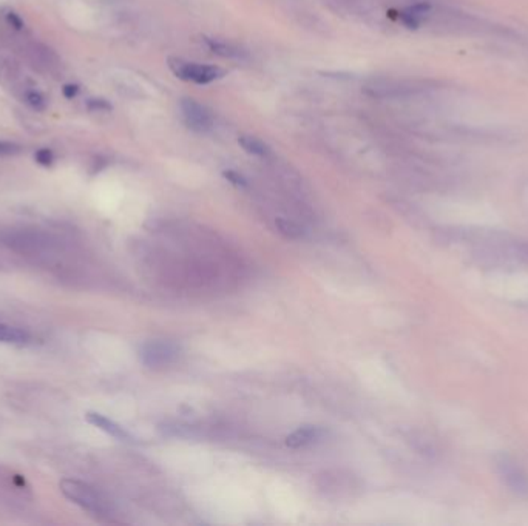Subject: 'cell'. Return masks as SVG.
<instances>
[{
    "mask_svg": "<svg viewBox=\"0 0 528 526\" xmlns=\"http://www.w3.org/2000/svg\"><path fill=\"white\" fill-rule=\"evenodd\" d=\"M239 145L243 147V150L249 155H254L258 158H267L271 155V148H269L262 140L252 138V136H241L238 139Z\"/></svg>",
    "mask_w": 528,
    "mask_h": 526,
    "instance_id": "10",
    "label": "cell"
},
{
    "mask_svg": "<svg viewBox=\"0 0 528 526\" xmlns=\"http://www.w3.org/2000/svg\"><path fill=\"white\" fill-rule=\"evenodd\" d=\"M30 340V335L24 329L0 323V343L6 344H25Z\"/></svg>",
    "mask_w": 528,
    "mask_h": 526,
    "instance_id": "9",
    "label": "cell"
},
{
    "mask_svg": "<svg viewBox=\"0 0 528 526\" xmlns=\"http://www.w3.org/2000/svg\"><path fill=\"white\" fill-rule=\"evenodd\" d=\"M321 435V429L317 426H301L292 432L291 435L286 437V446L292 449H299L311 445L312 441L317 440Z\"/></svg>",
    "mask_w": 528,
    "mask_h": 526,
    "instance_id": "6",
    "label": "cell"
},
{
    "mask_svg": "<svg viewBox=\"0 0 528 526\" xmlns=\"http://www.w3.org/2000/svg\"><path fill=\"white\" fill-rule=\"evenodd\" d=\"M141 360L148 368H164L176 359V347L170 343L152 341L141 349Z\"/></svg>",
    "mask_w": 528,
    "mask_h": 526,
    "instance_id": "4",
    "label": "cell"
},
{
    "mask_svg": "<svg viewBox=\"0 0 528 526\" xmlns=\"http://www.w3.org/2000/svg\"><path fill=\"white\" fill-rule=\"evenodd\" d=\"M87 108L90 111H98V113H104V111H111V104L108 100L102 99V98H93L87 100Z\"/></svg>",
    "mask_w": 528,
    "mask_h": 526,
    "instance_id": "14",
    "label": "cell"
},
{
    "mask_svg": "<svg viewBox=\"0 0 528 526\" xmlns=\"http://www.w3.org/2000/svg\"><path fill=\"white\" fill-rule=\"evenodd\" d=\"M222 176H224L226 180H227L230 184H234V185H237V187H247L246 177H244L243 175H239L238 172H234V170H226L224 173H222Z\"/></svg>",
    "mask_w": 528,
    "mask_h": 526,
    "instance_id": "16",
    "label": "cell"
},
{
    "mask_svg": "<svg viewBox=\"0 0 528 526\" xmlns=\"http://www.w3.org/2000/svg\"><path fill=\"white\" fill-rule=\"evenodd\" d=\"M59 486L62 494L67 497L70 502L81 506L82 510H86L91 514H105L108 511L105 500L102 499L100 494L90 485L79 480H71V478H65Z\"/></svg>",
    "mask_w": 528,
    "mask_h": 526,
    "instance_id": "1",
    "label": "cell"
},
{
    "mask_svg": "<svg viewBox=\"0 0 528 526\" xmlns=\"http://www.w3.org/2000/svg\"><path fill=\"white\" fill-rule=\"evenodd\" d=\"M6 21H8L9 25H11L14 28V30H24L25 24H24L22 19L19 17V14H16L14 11L6 13Z\"/></svg>",
    "mask_w": 528,
    "mask_h": 526,
    "instance_id": "17",
    "label": "cell"
},
{
    "mask_svg": "<svg viewBox=\"0 0 528 526\" xmlns=\"http://www.w3.org/2000/svg\"><path fill=\"white\" fill-rule=\"evenodd\" d=\"M202 42L206 43L207 48L217 56H221V58H227V59H239L243 56V51L238 50L237 46L230 45L227 42L217 41V39H210V37H204Z\"/></svg>",
    "mask_w": 528,
    "mask_h": 526,
    "instance_id": "8",
    "label": "cell"
},
{
    "mask_svg": "<svg viewBox=\"0 0 528 526\" xmlns=\"http://www.w3.org/2000/svg\"><path fill=\"white\" fill-rule=\"evenodd\" d=\"M496 469L509 491L521 499H528V473L516 460L508 455H499L496 457Z\"/></svg>",
    "mask_w": 528,
    "mask_h": 526,
    "instance_id": "3",
    "label": "cell"
},
{
    "mask_svg": "<svg viewBox=\"0 0 528 526\" xmlns=\"http://www.w3.org/2000/svg\"><path fill=\"white\" fill-rule=\"evenodd\" d=\"M169 68L173 71L176 78H180L185 82L200 83V86L210 83L224 76V71L218 67H213V65L185 62L182 59H176V58L169 59Z\"/></svg>",
    "mask_w": 528,
    "mask_h": 526,
    "instance_id": "2",
    "label": "cell"
},
{
    "mask_svg": "<svg viewBox=\"0 0 528 526\" xmlns=\"http://www.w3.org/2000/svg\"><path fill=\"white\" fill-rule=\"evenodd\" d=\"M275 225H276L278 232H280L281 234H284L286 238L296 239V238H301L303 237V229L300 227V225H296L292 221H287V220H283V218H276L275 220Z\"/></svg>",
    "mask_w": 528,
    "mask_h": 526,
    "instance_id": "11",
    "label": "cell"
},
{
    "mask_svg": "<svg viewBox=\"0 0 528 526\" xmlns=\"http://www.w3.org/2000/svg\"><path fill=\"white\" fill-rule=\"evenodd\" d=\"M34 159L39 165L50 167L54 163V153H53V150H50V148H41L36 152Z\"/></svg>",
    "mask_w": 528,
    "mask_h": 526,
    "instance_id": "13",
    "label": "cell"
},
{
    "mask_svg": "<svg viewBox=\"0 0 528 526\" xmlns=\"http://www.w3.org/2000/svg\"><path fill=\"white\" fill-rule=\"evenodd\" d=\"M62 93H63V96L67 98V99H73V98L78 96L79 87L76 86V83H67V86H63Z\"/></svg>",
    "mask_w": 528,
    "mask_h": 526,
    "instance_id": "18",
    "label": "cell"
},
{
    "mask_svg": "<svg viewBox=\"0 0 528 526\" xmlns=\"http://www.w3.org/2000/svg\"><path fill=\"white\" fill-rule=\"evenodd\" d=\"M180 107L187 127H190L195 131H200V133H204V131L212 128L213 118L210 115V111L204 105L198 104L197 100L182 99Z\"/></svg>",
    "mask_w": 528,
    "mask_h": 526,
    "instance_id": "5",
    "label": "cell"
},
{
    "mask_svg": "<svg viewBox=\"0 0 528 526\" xmlns=\"http://www.w3.org/2000/svg\"><path fill=\"white\" fill-rule=\"evenodd\" d=\"M24 100L36 111H43L46 108L45 98L41 95L39 91H36V90H28L24 95Z\"/></svg>",
    "mask_w": 528,
    "mask_h": 526,
    "instance_id": "12",
    "label": "cell"
},
{
    "mask_svg": "<svg viewBox=\"0 0 528 526\" xmlns=\"http://www.w3.org/2000/svg\"><path fill=\"white\" fill-rule=\"evenodd\" d=\"M87 421L91 423V425H95L96 428H99L100 430L107 432V434H110L111 437L118 438V440H124V441L130 440L128 432L124 428H120L118 425V423L111 421L110 418H107L104 416L96 414V412H88V414H87Z\"/></svg>",
    "mask_w": 528,
    "mask_h": 526,
    "instance_id": "7",
    "label": "cell"
},
{
    "mask_svg": "<svg viewBox=\"0 0 528 526\" xmlns=\"http://www.w3.org/2000/svg\"><path fill=\"white\" fill-rule=\"evenodd\" d=\"M22 147L9 140H0V156H16L22 152Z\"/></svg>",
    "mask_w": 528,
    "mask_h": 526,
    "instance_id": "15",
    "label": "cell"
}]
</instances>
